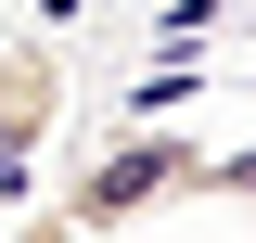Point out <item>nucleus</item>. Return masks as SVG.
I'll list each match as a JSON object with an SVG mask.
<instances>
[{"instance_id":"1","label":"nucleus","mask_w":256,"mask_h":243,"mask_svg":"<svg viewBox=\"0 0 256 243\" xmlns=\"http://www.w3.org/2000/svg\"><path fill=\"white\" fill-rule=\"evenodd\" d=\"M192 180H205V141H192V128H116L102 154H77V180L52 192V218L90 243V230L154 218V205H192Z\"/></svg>"},{"instance_id":"3","label":"nucleus","mask_w":256,"mask_h":243,"mask_svg":"<svg viewBox=\"0 0 256 243\" xmlns=\"http://www.w3.org/2000/svg\"><path fill=\"white\" fill-rule=\"evenodd\" d=\"M192 192H205V205H256V141H244V154H205Z\"/></svg>"},{"instance_id":"4","label":"nucleus","mask_w":256,"mask_h":243,"mask_svg":"<svg viewBox=\"0 0 256 243\" xmlns=\"http://www.w3.org/2000/svg\"><path fill=\"white\" fill-rule=\"evenodd\" d=\"M0 243H77V230H64V218L38 205V218H13V230H0Z\"/></svg>"},{"instance_id":"2","label":"nucleus","mask_w":256,"mask_h":243,"mask_svg":"<svg viewBox=\"0 0 256 243\" xmlns=\"http://www.w3.org/2000/svg\"><path fill=\"white\" fill-rule=\"evenodd\" d=\"M52 116H64V52L38 26H0V205L26 180V154L52 141Z\"/></svg>"}]
</instances>
